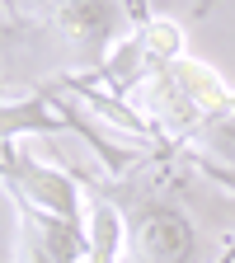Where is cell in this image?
Listing matches in <instances>:
<instances>
[{
    "label": "cell",
    "instance_id": "6da1fadb",
    "mask_svg": "<svg viewBox=\"0 0 235 263\" xmlns=\"http://www.w3.org/2000/svg\"><path fill=\"white\" fill-rule=\"evenodd\" d=\"M19 33L61 52V61L89 66L99 76V66L127 38V5L122 0H43V10L28 14Z\"/></svg>",
    "mask_w": 235,
    "mask_h": 263
},
{
    "label": "cell",
    "instance_id": "7a4b0ae2",
    "mask_svg": "<svg viewBox=\"0 0 235 263\" xmlns=\"http://www.w3.org/2000/svg\"><path fill=\"white\" fill-rule=\"evenodd\" d=\"M109 193L127 216V258L122 263H197L203 235L174 197L155 193V183H122Z\"/></svg>",
    "mask_w": 235,
    "mask_h": 263
},
{
    "label": "cell",
    "instance_id": "3957f363",
    "mask_svg": "<svg viewBox=\"0 0 235 263\" xmlns=\"http://www.w3.org/2000/svg\"><path fill=\"white\" fill-rule=\"evenodd\" d=\"M0 193L85 230V188H80V179L47 164V160H38L33 151H19L14 141L0 146Z\"/></svg>",
    "mask_w": 235,
    "mask_h": 263
},
{
    "label": "cell",
    "instance_id": "277c9868",
    "mask_svg": "<svg viewBox=\"0 0 235 263\" xmlns=\"http://www.w3.org/2000/svg\"><path fill=\"white\" fill-rule=\"evenodd\" d=\"M43 132H76L85 146H94V155L104 160L113 174L127 170V155H122L118 146H109L71 104H66V99H57L52 85L33 89V94H24V99H0V146L14 141V137H43Z\"/></svg>",
    "mask_w": 235,
    "mask_h": 263
},
{
    "label": "cell",
    "instance_id": "5b68a950",
    "mask_svg": "<svg viewBox=\"0 0 235 263\" xmlns=\"http://www.w3.org/2000/svg\"><path fill=\"white\" fill-rule=\"evenodd\" d=\"M170 80H174V89L184 94V104L197 113V127L203 122H216L230 104H235V85H226L207 61H197V57H179L174 66H170Z\"/></svg>",
    "mask_w": 235,
    "mask_h": 263
},
{
    "label": "cell",
    "instance_id": "8992f818",
    "mask_svg": "<svg viewBox=\"0 0 235 263\" xmlns=\"http://www.w3.org/2000/svg\"><path fill=\"white\" fill-rule=\"evenodd\" d=\"M193 151H203L207 160H221V164H235V104L216 118V122H203L188 137Z\"/></svg>",
    "mask_w": 235,
    "mask_h": 263
},
{
    "label": "cell",
    "instance_id": "52a82bcc",
    "mask_svg": "<svg viewBox=\"0 0 235 263\" xmlns=\"http://www.w3.org/2000/svg\"><path fill=\"white\" fill-rule=\"evenodd\" d=\"M14 263H57L52 245L43 240L38 221H33V212L24 202H14Z\"/></svg>",
    "mask_w": 235,
    "mask_h": 263
},
{
    "label": "cell",
    "instance_id": "ba28073f",
    "mask_svg": "<svg viewBox=\"0 0 235 263\" xmlns=\"http://www.w3.org/2000/svg\"><path fill=\"white\" fill-rule=\"evenodd\" d=\"M216 5H221V0H197V5H193V19H207Z\"/></svg>",
    "mask_w": 235,
    "mask_h": 263
}]
</instances>
